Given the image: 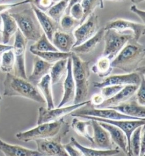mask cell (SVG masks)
<instances>
[{"mask_svg":"<svg viewBox=\"0 0 145 156\" xmlns=\"http://www.w3.org/2000/svg\"><path fill=\"white\" fill-rule=\"evenodd\" d=\"M145 58V47L135 39H130L111 61L113 68L126 73L136 72Z\"/></svg>","mask_w":145,"mask_h":156,"instance_id":"obj_1","label":"cell"},{"mask_svg":"<svg viewBox=\"0 0 145 156\" xmlns=\"http://www.w3.org/2000/svg\"><path fill=\"white\" fill-rule=\"evenodd\" d=\"M4 95L21 97L39 103H46L43 96L36 86L27 79L18 77L12 73L6 75L4 81Z\"/></svg>","mask_w":145,"mask_h":156,"instance_id":"obj_2","label":"cell"},{"mask_svg":"<svg viewBox=\"0 0 145 156\" xmlns=\"http://www.w3.org/2000/svg\"><path fill=\"white\" fill-rule=\"evenodd\" d=\"M72 74L76 85V95L74 104L86 101L89 95L90 76V62L84 61L80 56L72 52L71 55Z\"/></svg>","mask_w":145,"mask_h":156,"instance_id":"obj_3","label":"cell"},{"mask_svg":"<svg viewBox=\"0 0 145 156\" xmlns=\"http://www.w3.org/2000/svg\"><path fill=\"white\" fill-rule=\"evenodd\" d=\"M10 14L17 23L18 29L28 41L36 42L43 34V30L31 8Z\"/></svg>","mask_w":145,"mask_h":156,"instance_id":"obj_4","label":"cell"},{"mask_svg":"<svg viewBox=\"0 0 145 156\" xmlns=\"http://www.w3.org/2000/svg\"><path fill=\"white\" fill-rule=\"evenodd\" d=\"M67 124L64 121V118L56 122L43 123L29 130L18 132L15 137L25 143L52 138L59 134L61 129Z\"/></svg>","mask_w":145,"mask_h":156,"instance_id":"obj_5","label":"cell"},{"mask_svg":"<svg viewBox=\"0 0 145 156\" xmlns=\"http://www.w3.org/2000/svg\"><path fill=\"white\" fill-rule=\"evenodd\" d=\"M133 38L132 34L112 29L105 30L103 39L104 41L103 56H106L112 61L128 41Z\"/></svg>","mask_w":145,"mask_h":156,"instance_id":"obj_6","label":"cell"},{"mask_svg":"<svg viewBox=\"0 0 145 156\" xmlns=\"http://www.w3.org/2000/svg\"><path fill=\"white\" fill-rule=\"evenodd\" d=\"M90 103V100H86L81 103L73 104L69 106H64L51 109L40 107L38 109L37 125L58 121L78 109L81 108Z\"/></svg>","mask_w":145,"mask_h":156,"instance_id":"obj_7","label":"cell"},{"mask_svg":"<svg viewBox=\"0 0 145 156\" xmlns=\"http://www.w3.org/2000/svg\"><path fill=\"white\" fill-rule=\"evenodd\" d=\"M27 43L28 40L18 29L15 34V39L13 45L15 58L14 74L25 79H27L26 69V51Z\"/></svg>","mask_w":145,"mask_h":156,"instance_id":"obj_8","label":"cell"},{"mask_svg":"<svg viewBox=\"0 0 145 156\" xmlns=\"http://www.w3.org/2000/svg\"><path fill=\"white\" fill-rule=\"evenodd\" d=\"M70 115L72 117L81 118L83 116H90L107 120H142L126 116L116 110L110 108L82 109L81 108L76 110Z\"/></svg>","mask_w":145,"mask_h":156,"instance_id":"obj_9","label":"cell"},{"mask_svg":"<svg viewBox=\"0 0 145 156\" xmlns=\"http://www.w3.org/2000/svg\"><path fill=\"white\" fill-rule=\"evenodd\" d=\"M99 30V17L93 13L72 31L76 42L74 47L77 46L90 39Z\"/></svg>","mask_w":145,"mask_h":156,"instance_id":"obj_10","label":"cell"},{"mask_svg":"<svg viewBox=\"0 0 145 156\" xmlns=\"http://www.w3.org/2000/svg\"><path fill=\"white\" fill-rule=\"evenodd\" d=\"M145 74H140L137 72L125 74H117L109 75L101 82H94V87L102 88L109 86H121L128 85L139 86L142 80V75Z\"/></svg>","mask_w":145,"mask_h":156,"instance_id":"obj_11","label":"cell"},{"mask_svg":"<svg viewBox=\"0 0 145 156\" xmlns=\"http://www.w3.org/2000/svg\"><path fill=\"white\" fill-rule=\"evenodd\" d=\"M104 28L105 30L112 29L120 32L131 31L133 39L137 41L145 35V25L143 23H138L123 18H117L108 21L104 26Z\"/></svg>","mask_w":145,"mask_h":156,"instance_id":"obj_12","label":"cell"},{"mask_svg":"<svg viewBox=\"0 0 145 156\" xmlns=\"http://www.w3.org/2000/svg\"><path fill=\"white\" fill-rule=\"evenodd\" d=\"M61 140L62 136L59 134L52 138L36 140L37 151L43 156H69Z\"/></svg>","mask_w":145,"mask_h":156,"instance_id":"obj_13","label":"cell"},{"mask_svg":"<svg viewBox=\"0 0 145 156\" xmlns=\"http://www.w3.org/2000/svg\"><path fill=\"white\" fill-rule=\"evenodd\" d=\"M87 120H93L99 122H103L112 124L119 128L126 135L128 145L133 132L138 128L145 125V119L142 120H107L97 117L83 116L82 117Z\"/></svg>","mask_w":145,"mask_h":156,"instance_id":"obj_14","label":"cell"},{"mask_svg":"<svg viewBox=\"0 0 145 156\" xmlns=\"http://www.w3.org/2000/svg\"><path fill=\"white\" fill-rule=\"evenodd\" d=\"M91 120V126L93 129V143L91 147L100 150H110L113 149V142L109 133L106 130L99 122Z\"/></svg>","mask_w":145,"mask_h":156,"instance_id":"obj_15","label":"cell"},{"mask_svg":"<svg viewBox=\"0 0 145 156\" xmlns=\"http://www.w3.org/2000/svg\"><path fill=\"white\" fill-rule=\"evenodd\" d=\"M30 5L43 33L46 35L47 38L52 41V37L55 32L60 29L59 23L50 17L45 12L39 9L34 4L31 3Z\"/></svg>","mask_w":145,"mask_h":156,"instance_id":"obj_16","label":"cell"},{"mask_svg":"<svg viewBox=\"0 0 145 156\" xmlns=\"http://www.w3.org/2000/svg\"><path fill=\"white\" fill-rule=\"evenodd\" d=\"M63 95L57 107H61L73 101L76 95V85L72 74V63L71 57L69 58L67 71L63 83Z\"/></svg>","mask_w":145,"mask_h":156,"instance_id":"obj_17","label":"cell"},{"mask_svg":"<svg viewBox=\"0 0 145 156\" xmlns=\"http://www.w3.org/2000/svg\"><path fill=\"white\" fill-rule=\"evenodd\" d=\"M139 86L128 85L124 86L116 95L106 99L96 107V108H110L128 101L136 92Z\"/></svg>","mask_w":145,"mask_h":156,"instance_id":"obj_18","label":"cell"},{"mask_svg":"<svg viewBox=\"0 0 145 156\" xmlns=\"http://www.w3.org/2000/svg\"><path fill=\"white\" fill-rule=\"evenodd\" d=\"M51 42L59 51L68 53L72 51L76 39L72 33L65 32L60 29L55 32Z\"/></svg>","mask_w":145,"mask_h":156,"instance_id":"obj_19","label":"cell"},{"mask_svg":"<svg viewBox=\"0 0 145 156\" xmlns=\"http://www.w3.org/2000/svg\"><path fill=\"white\" fill-rule=\"evenodd\" d=\"M0 151L4 156H43L38 151L8 143L0 139Z\"/></svg>","mask_w":145,"mask_h":156,"instance_id":"obj_20","label":"cell"},{"mask_svg":"<svg viewBox=\"0 0 145 156\" xmlns=\"http://www.w3.org/2000/svg\"><path fill=\"white\" fill-rule=\"evenodd\" d=\"M52 65L36 56L34 59L32 71L29 77L27 78V80L36 86L44 76L49 74Z\"/></svg>","mask_w":145,"mask_h":156,"instance_id":"obj_21","label":"cell"},{"mask_svg":"<svg viewBox=\"0 0 145 156\" xmlns=\"http://www.w3.org/2000/svg\"><path fill=\"white\" fill-rule=\"evenodd\" d=\"M99 123L109 133L112 141L128 154V139L124 132L117 126L103 122Z\"/></svg>","mask_w":145,"mask_h":156,"instance_id":"obj_22","label":"cell"},{"mask_svg":"<svg viewBox=\"0 0 145 156\" xmlns=\"http://www.w3.org/2000/svg\"><path fill=\"white\" fill-rule=\"evenodd\" d=\"M105 30L104 27L99 29L97 33L90 39H87L85 42L77 46L73 47L72 52L78 54L85 55L92 52L99 44L101 42L103 39Z\"/></svg>","mask_w":145,"mask_h":156,"instance_id":"obj_23","label":"cell"},{"mask_svg":"<svg viewBox=\"0 0 145 156\" xmlns=\"http://www.w3.org/2000/svg\"><path fill=\"white\" fill-rule=\"evenodd\" d=\"M116 110L126 116L135 117L138 119H145V106H142L136 101L125 102L117 106L110 108Z\"/></svg>","mask_w":145,"mask_h":156,"instance_id":"obj_24","label":"cell"},{"mask_svg":"<svg viewBox=\"0 0 145 156\" xmlns=\"http://www.w3.org/2000/svg\"><path fill=\"white\" fill-rule=\"evenodd\" d=\"M2 20V41L5 44H9L10 39L18 29L17 24L10 13L8 12L0 14Z\"/></svg>","mask_w":145,"mask_h":156,"instance_id":"obj_25","label":"cell"},{"mask_svg":"<svg viewBox=\"0 0 145 156\" xmlns=\"http://www.w3.org/2000/svg\"><path fill=\"white\" fill-rule=\"evenodd\" d=\"M70 142L74 147L80 151L83 156H113L120 153V149L118 148L110 150H100L93 147H86L81 145L74 137L70 138Z\"/></svg>","mask_w":145,"mask_h":156,"instance_id":"obj_26","label":"cell"},{"mask_svg":"<svg viewBox=\"0 0 145 156\" xmlns=\"http://www.w3.org/2000/svg\"><path fill=\"white\" fill-rule=\"evenodd\" d=\"M36 87L45 100L47 104V108H54L55 104L52 92V84L49 74L44 76L37 84Z\"/></svg>","mask_w":145,"mask_h":156,"instance_id":"obj_27","label":"cell"},{"mask_svg":"<svg viewBox=\"0 0 145 156\" xmlns=\"http://www.w3.org/2000/svg\"><path fill=\"white\" fill-rule=\"evenodd\" d=\"M68 59H64L57 61L52 66L49 75L51 79L52 86L60 83L64 75L66 74Z\"/></svg>","mask_w":145,"mask_h":156,"instance_id":"obj_28","label":"cell"},{"mask_svg":"<svg viewBox=\"0 0 145 156\" xmlns=\"http://www.w3.org/2000/svg\"><path fill=\"white\" fill-rule=\"evenodd\" d=\"M111 61L108 58L102 55L99 58L95 64L92 66L91 71L99 77L106 78L110 75L113 69Z\"/></svg>","mask_w":145,"mask_h":156,"instance_id":"obj_29","label":"cell"},{"mask_svg":"<svg viewBox=\"0 0 145 156\" xmlns=\"http://www.w3.org/2000/svg\"><path fill=\"white\" fill-rule=\"evenodd\" d=\"M145 126L138 128L133 132L128 145V156H140L142 133Z\"/></svg>","mask_w":145,"mask_h":156,"instance_id":"obj_30","label":"cell"},{"mask_svg":"<svg viewBox=\"0 0 145 156\" xmlns=\"http://www.w3.org/2000/svg\"><path fill=\"white\" fill-rule=\"evenodd\" d=\"M72 127L77 134L80 136L83 137L87 139L90 143H93V137L89 133L88 128L91 126V120H82L75 117L72 119Z\"/></svg>","mask_w":145,"mask_h":156,"instance_id":"obj_31","label":"cell"},{"mask_svg":"<svg viewBox=\"0 0 145 156\" xmlns=\"http://www.w3.org/2000/svg\"><path fill=\"white\" fill-rule=\"evenodd\" d=\"M33 55L43 59L47 62L53 64L57 61L64 59H68L70 58L72 52L65 53L60 51H30Z\"/></svg>","mask_w":145,"mask_h":156,"instance_id":"obj_32","label":"cell"},{"mask_svg":"<svg viewBox=\"0 0 145 156\" xmlns=\"http://www.w3.org/2000/svg\"><path fill=\"white\" fill-rule=\"evenodd\" d=\"M69 0H61L55 3L50 8L47 10V14L55 21L59 23L63 17L68 7Z\"/></svg>","mask_w":145,"mask_h":156,"instance_id":"obj_33","label":"cell"},{"mask_svg":"<svg viewBox=\"0 0 145 156\" xmlns=\"http://www.w3.org/2000/svg\"><path fill=\"white\" fill-rule=\"evenodd\" d=\"M30 51L42 52L59 51L44 33L38 40L30 46Z\"/></svg>","mask_w":145,"mask_h":156,"instance_id":"obj_34","label":"cell"},{"mask_svg":"<svg viewBox=\"0 0 145 156\" xmlns=\"http://www.w3.org/2000/svg\"><path fill=\"white\" fill-rule=\"evenodd\" d=\"M1 71L4 73H11L14 69L15 58L13 49L8 50L1 55Z\"/></svg>","mask_w":145,"mask_h":156,"instance_id":"obj_35","label":"cell"},{"mask_svg":"<svg viewBox=\"0 0 145 156\" xmlns=\"http://www.w3.org/2000/svg\"><path fill=\"white\" fill-rule=\"evenodd\" d=\"M80 24L79 21L68 14H65L59 22L60 30L68 33H72Z\"/></svg>","mask_w":145,"mask_h":156,"instance_id":"obj_36","label":"cell"},{"mask_svg":"<svg viewBox=\"0 0 145 156\" xmlns=\"http://www.w3.org/2000/svg\"><path fill=\"white\" fill-rule=\"evenodd\" d=\"M82 9L83 10V18L81 22H84L91 14L94 13V10L98 6H100V0H82L81 2Z\"/></svg>","mask_w":145,"mask_h":156,"instance_id":"obj_37","label":"cell"},{"mask_svg":"<svg viewBox=\"0 0 145 156\" xmlns=\"http://www.w3.org/2000/svg\"><path fill=\"white\" fill-rule=\"evenodd\" d=\"M136 95L137 102L138 104L145 106V74L142 75L141 83L135 93Z\"/></svg>","mask_w":145,"mask_h":156,"instance_id":"obj_38","label":"cell"},{"mask_svg":"<svg viewBox=\"0 0 145 156\" xmlns=\"http://www.w3.org/2000/svg\"><path fill=\"white\" fill-rule=\"evenodd\" d=\"M67 14H70L75 20L79 21L81 23L83 18V10L81 3H77L72 5L69 9Z\"/></svg>","mask_w":145,"mask_h":156,"instance_id":"obj_39","label":"cell"},{"mask_svg":"<svg viewBox=\"0 0 145 156\" xmlns=\"http://www.w3.org/2000/svg\"><path fill=\"white\" fill-rule=\"evenodd\" d=\"M124 86H109L103 87L101 89V95L103 96L105 100L108 99L116 95L119 92Z\"/></svg>","mask_w":145,"mask_h":156,"instance_id":"obj_40","label":"cell"},{"mask_svg":"<svg viewBox=\"0 0 145 156\" xmlns=\"http://www.w3.org/2000/svg\"><path fill=\"white\" fill-rule=\"evenodd\" d=\"M32 0H23L19 2L16 3H11V4H0V14L8 12L10 9L14 8L22 5L26 4H31L32 2Z\"/></svg>","mask_w":145,"mask_h":156,"instance_id":"obj_41","label":"cell"},{"mask_svg":"<svg viewBox=\"0 0 145 156\" xmlns=\"http://www.w3.org/2000/svg\"><path fill=\"white\" fill-rule=\"evenodd\" d=\"M64 147L69 156H83L80 151L74 147L70 143L64 145Z\"/></svg>","mask_w":145,"mask_h":156,"instance_id":"obj_42","label":"cell"},{"mask_svg":"<svg viewBox=\"0 0 145 156\" xmlns=\"http://www.w3.org/2000/svg\"><path fill=\"white\" fill-rule=\"evenodd\" d=\"M130 10L133 13L136 14L137 16L141 19V21L143 24H145V11L144 10H141L139 9L136 5H132L130 8Z\"/></svg>","mask_w":145,"mask_h":156,"instance_id":"obj_43","label":"cell"},{"mask_svg":"<svg viewBox=\"0 0 145 156\" xmlns=\"http://www.w3.org/2000/svg\"><path fill=\"white\" fill-rule=\"evenodd\" d=\"M104 100L105 99L103 98V96L101 95V94H95L91 97V99L90 100V103L94 105L95 107H96L100 104H102Z\"/></svg>","mask_w":145,"mask_h":156,"instance_id":"obj_44","label":"cell"},{"mask_svg":"<svg viewBox=\"0 0 145 156\" xmlns=\"http://www.w3.org/2000/svg\"><path fill=\"white\" fill-rule=\"evenodd\" d=\"M13 46L12 45L0 44V56L5 52L13 49Z\"/></svg>","mask_w":145,"mask_h":156,"instance_id":"obj_45","label":"cell"},{"mask_svg":"<svg viewBox=\"0 0 145 156\" xmlns=\"http://www.w3.org/2000/svg\"><path fill=\"white\" fill-rule=\"evenodd\" d=\"M82 0H69V2L68 7L67 8V10L66 11V14H67L68 12L69 9V8L73 5L74 4H76L77 3H81Z\"/></svg>","mask_w":145,"mask_h":156,"instance_id":"obj_46","label":"cell"},{"mask_svg":"<svg viewBox=\"0 0 145 156\" xmlns=\"http://www.w3.org/2000/svg\"><path fill=\"white\" fill-rule=\"evenodd\" d=\"M144 1H145V0H131V2L134 5L139 4Z\"/></svg>","mask_w":145,"mask_h":156,"instance_id":"obj_47","label":"cell"},{"mask_svg":"<svg viewBox=\"0 0 145 156\" xmlns=\"http://www.w3.org/2000/svg\"><path fill=\"white\" fill-rule=\"evenodd\" d=\"M100 8L101 9H103L104 7V1L103 0H100Z\"/></svg>","mask_w":145,"mask_h":156,"instance_id":"obj_48","label":"cell"},{"mask_svg":"<svg viewBox=\"0 0 145 156\" xmlns=\"http://www.w3.org/2000/svg\"><path fill=\"white\" fill-rule=\"evenodd\" d=\"M103 1H116V2H123L124 0H103Z\"/></svg>","mask_w":145,"mask_h":156,"instance_id":"obj_49","label":"cell"},{"mask_svg":"<svg viewBox=\"0 0 145 156\" xmlns=\"http://www.w3.org/2000/svg\"><path fill=\"white\" fill-rule=\"evenodd\" d=\"M52 2H53V4H55V3H56V2H59V1H61V0H52Z\"/></svg>","mask_w":145,"mask_h":156,"instance_id":"obj_50","label":"cell"},{"mask_svg":"<svg viewBox=\"0 0 145 156\" xmlns=\"http://www.w3.org/2000/svg\"><path fill=\"white\" fill-rule=\"evenodd\" d=\"M1 26H2V20H1V18L0 17V31H1Z\"/></svg>","mask_w":145,"mask_h":156,"instance_id":"obj_51","label":"cell"},{"mask_svg":"<svg viewBox=\"0 0 145 156\" xmlns=\"http://www.w3.org/2000/svg\"><path fill=\"white\" fill-rule=\"evenodd\" d=\"M2 100V97H1V96L0 95V101Z\"/></svg>","mask_w":145,"mask_h":156,"instance_id":"obj_52","label":"cell"},{"mask_svg":"<svg viewBox=\"0 0 145 156\" xmlns=\"http://www.w3.org/2000/svg\"><path fill=\"white\" fill-rule=\"evenodd\" d=\"M1 56H0V65H1Z\"/></svg>","mask_w":145,"mask_h":156,"instance_id":"obj_53","label":"cell"},{"mask_svg":"<svg viewBox=\"0 0 145 156\" xmlns=\"http://www.w3.org/2000/svg\"><path fill=\"white\" fill-rule=\"evenodd\" d=\"M4 1V0H0V2H1V1ZM32 1H33V0H32ZM32 2H33V1H32Z\"/></svg>","mask_w":145,"mask_h":156,"instance_id":"obj_54","label":"cell"}]
</instances>
